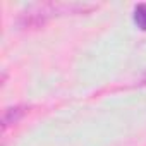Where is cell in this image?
Listing matches in <instances>:
<instances>
[{
  "label": "cell",
  "mask_w": 146,
  "mask_h": 146,
  "mask_svg": "<svg viewBox=\"0 0 146 146\" xmlns=\"http://www.w3.org/2000/svg\"><path fill=\"white\" fill-rule=\"evenodd\" d=\"M26 110H28L26 107H12V108H7V110H5V113H4V120H2L4 129H7L9 125H12V124L19 122V120L24 117Z\"/></svg>",
  "instance_id": "1"
},
{
  "label": "cell",
  "mask_w": 146,
  "mask_h": 146,
  "mask_svg": "<svg viewBox=\"0 0 146 146\" xmlns=\"http://www.w3.org/2000/svg\"><path fill=\"white\" fill-rule=\"evenodd\" d=\"M134 23L139 29L146 31V4H139L134 7Z\"/></svg>",
  "instance_id": "2"
},
{
  "label": "cell",
  "mask_w": 146,
  "mask_h": 146,
  "mask_svg": "<svg viewBox=\"0 0 146 146\" xmlns=\"http://www.w3.org/2000/svg\"><path fill=\"white\" fill-rule=\"evenodd\" d=\"M143 84H146V76H144V79H143Z\"/></svg>",
  "instance_id": "3"
}]
</instances>
